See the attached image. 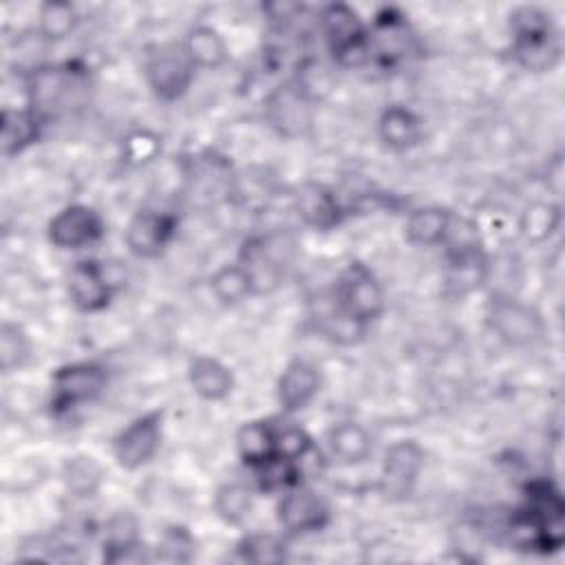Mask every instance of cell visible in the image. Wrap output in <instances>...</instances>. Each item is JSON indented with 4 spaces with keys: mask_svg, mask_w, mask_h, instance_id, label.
I'll list each match as a JSON object with an SVG mask.
<instances>
[{
    "mask_svg": "<svg viewBox=\"0 0 565 565\" xmlns=\"http://www.w3.org/2000/svg\"><path fill=\"white\" fill-rule=\"evenodd\" d=\"M510 543L527 552H556L565 541V503L552 481H532L508 525Z\"/></svg>",
    "mask_w": 565,
    "mask_h": 565,
    "instance_id": "1",
    "label": "cell"
},
{
    "mask_svg": "<svg viewBox=\"0 0 565 565\" xmlns=\"http://www.w3.org/2000/svg\"><path fill=\"white\" fill-rule=\"evenodd\" d=\"M90 86V71L79 60L38 64L26 75V106L49 124L60 115L86 106Z\"/></svg>",
    "mask_w": 565,
    "mask_h": 565,
    "instance_id": "2",
    "label": "cell"
},
{
    "mask_svg": "<svg viewBox=\"0 0 565 565\" xmlns=\"http://www.w3.org/2000/svg\"><path fill=\"white\" fill-rule=\"evenodd\" d=\"M441 245L446 256L444 285L450 296H468L488 282L490 258L475 221L455 214Z\"/></svg>",
    "mask_w": 565,
    "mask_h": 565,
    "instance_id": "3",
    "label": "cell"
},
{
    "mask_svg": "<svg viewBox=\"0 0 565 565\" xmlns=\"http://www.w3.org/2000/svg\"><path fill=\"white\" fill-rule=\"evenodd\" d=\"M512 57L519 66L532 73L552 71L561 62L563 42L554 18L534 4L516 7L510 13Z\"/></svg>",
    "mask_w": 565,
    "mask_h": 565,
    "instance_id": "4",
    "label": "cell"
},
{
    "mask_svg": "<svg viewBox=\"0 0 565 565\" xmlns=\"http://www.w3.org/2000/svg\"><path fill=\"white\" fill-rule=\"evenodd\" d=\"M320 29L338 66L362 68L369 64V24L353 7L344 2L327 4L320 11Z\"/></svg>",
    "mask_w": 565,
    "mask_h": 565,
    "instance_id": "5",
    "label": "cell"
},
{
    "mask_svg": "<svg viewBox=\"0 0 565 565\" xmlns=\"http://www.w3.org/2000/svg\"><path fill=\"white\" fill-rule=\"evenodd\" d=\"M108 384V371L95 360L68 362L53 371L49 384V411L55 417L68 415L95 402Z\"/></svg>",
    "mask_w": 565,
    "mask_h": 565,
    "instance_id": "6",
    "label": "cell"
},
{
    "mask_svg": "<svg viewBox=\"0 0 565 565\" xmlns=\"http://www.w3.org/2000/svg\"><path fill=\"white\" fill-rule=\"evenodd\" d=\"M329 294L340 311L362 322L364 327H371L384 313V287L373 269L360 260L344 265Z\"/></svg>",
    "mask_w": 565,
    "mask_h": 565,
    "instance_id": "7",
    "label": "cell"
},
{
    "mask_svg": "<svg viewBox=\"0 0 565 565\" xmlns=\"http://www.w3.org/2000/svg\"><path fill=\"white\" fill-rule=\"evenodd\" d=\"M486 320L490 331L510 347H530L545 335V322L541 313L516 296L503 291H494L490 296Z\"/></svg>",
    "mask_w": 565,
    "mask_h": 565,
    "instance_id": "8",
    "label": "cell"
},
{
    "mask_svg": "<svg viewBox=\"0 0 565 565\" xmlns=\"http://www.w3.org/2000/svg\"><path fill=\"white\" fill-rule=\"evenodd\" d=\"M276 521L285 536L298 539L322 532L331 521L327 499L305 481L280 492L276 503Z\"/></svg>",
    "mask_w": 565,
    "mask_h": 565,
    "instance_id": "9",
    "label": "cell"
},
{
    "mask_svg": "<svg viewBox=\"0 0 565 565\" xmlns=\"http://www.w3.org/2000/svg\"><path fill=\"white\" fill-rule=\"evenodd\" d=\"M146 82L157 99L177 102L181 99L194 82L196 66L188 57L183 44H159L148 53L143 64Z\"/></svg>",
    "mask_w": 565,
    "mask_h": 565,
    "instance_id": "10",
    "label": "cell"
},
{
    "mask_svg": "<svg viewBox=\"0 0 565 565\" xmlns=\"http://www.w3.org/2000/svg\"><path fill=\"white\" fill-rule=\"evenodd\" d=\"M415 33L397 9H382L369 24V64L393 71L415 51Z\"/></svg>",
    "mask_w": 565,
    "mask_h": 565,
    "instance_id": "11",
    "label": "cell"
},
{
    "mask_svg": "<svg viewBox=\"0 0 565 565\" xmlns=\"http://www.w3.org/2000/svg\"><path fill=\"white\" fill-rule=\"evenodd\" d=\"M287 245L282 238L276 236H247L241 247L236 260L245 267L252 278L254 296L271 294L280 287L287 269Z\"/></svg>",
    "mask_w": 565,
    "mask_h": 565,
    "instance_id": "12",
    "label": "cell"
},
{
    "mask_svg": "<svg viewBox=\"0 0 565 565\" xmlns=\"http://www.w3.org/2000/svg\"><path fill=\"white\" fill-rule=\"evenodd\" d=\"M163 439V411H148L113 437V457L124 470H139L154 459Z\"/></svg>",
    "mask_w": 565,
    "mask_h": 565,
    "instance_id": "13",
    "label": "cell"
},
{
    "mask_svg": "<svg viewBox=\"0 0 565 565\" xmlns=\"http://www.w3.org/2000/svg\"><path fill=\"white\" fill-rule=\"evenodd\" d=\"M179 216L168 210L141 207L135 212L124 230L126 247L137 258H157L174 241Z\"/></svg>",
    "mask_w": 565,
    "mask_h": 565,
    "instance_id": "14",
    "label": "cell"
},
{
    "mask_svg": "<svg viewBox=\"0 0 565 565\" xmlns=\"http://www.w3.org/2000/svg\"><path fill=\"white\" fill-rule=\"evenodd\" d=\"M117 282L119 280L110 276L108 263L84 258L77 260L68 274V298L77 311L97 313L110 305Z\"/></svg>",
    "mask_w": 565,
    "mask_h": 565,
    "instance_id": "15",
    "label": "cell"
},
{
    "mask_svg": "<svg viewBox=\"0 0 565 565\" xmlns=\"http://www.w3.org/2000/svg\"><path fill=\"white\" fill-rule=\"evenodd\" d=\"M313 106L316 102H311L289 77L265 97V119L280 137L294 139L305 135V130L311 126Z\"/></svg>",
    "mask_w": 565,
    "mask_h": 565,
    "instance_id": "16",
    "label": "cell"
},
{
    "mask_svg": "<svg viewBox=\"0 0 565 565\" xmlns=\"http://www.w3.org/2000/svg\"><path fill=\"white\" fill-rule=\"evenodd\" d=\"M424 448L415 439L393 441L384 450L380 490L386 499H408L424 468Z\"/></svg>",
    "mask_w": 565,
    "mask_h": 565,
    "instance_id": "17",
    "label": "cell"
},
{
    "mask_svg": "<svg viewBox=\"0 0 565 565\" xmlns=\"http://www.w3.org/2000/svg\"><path fill=\"white\" fill-rule=\"evenodd\" d=\"M46 236L57 249H82L104 236V218L86 203H71L49 221Z\"/></svg>",
    "mask_w": 565,
    "mask_h": 565,
    "instance_id": "18",
    "label": "cell"
},
{
    "mask_svg": "<svg viewBox=\"0 0 565 565\" xmlns=\"http://www.w3.org/2000/svg\"><path fill=\"white\" fill-rule=\"evenodd\" d=\"M294 210L300 221L318 232L335 230L349 214L338 192L320 181H305L294 194Z\"/></svg>",
    "mask_w": 565,
    "mask_h": 565,
    "instance_id": "19",
    "label": "cell"
},
{
    "mask_svg": "<svg viewBox=\"0 0 565 565\" xmlns=\"http://www.w3.org/2000/svg\"><path fill=\"white\" fill-rule=\"evenodd\" d=\"M322 375L316 364L300 358L291 360L276 382V397L282 413L294 415L305 411L318 397Z\"/></svg>",
    "mask_w": 565,
    "mask_h": 565,
    "instance_id": "20",
    "label": "cell"
},
{
    "mask_svg": "<svg viewBox=\"0 0 565 565\" xmlns=\"http://www.w3.org/2000/svg\"><path fill=\"white\" fill-rule=\"evenodd\" d=\"M188 181L192 183V192L199 196H232L236 192V174L232 170V163L216 150H205L190 161Z\"/></svg>",
    "mask_w": 565,
    "mask_h": 565,
    "instance_id": "21",
    "label": "cell"
},
{
    "mask_svg": "<svg viewBox=\"0 0 565 565\" xmlns=\"http://www.w3.org/2000/svg\"><path fill=\"white\" fill-rule=\"evenodd\" d=\"M377 137L388 150H411L424 139V119L404 104H388L377 117Z\"/></svg>",
    "mask_w": 565,
    "mask_h": 565,
    "instance_id": "22",
    "label": "cell"
},
{
    "mask_svg": "<svg viewBox=\"0 0 565 565\" xmlns=\"http://www.w3.org/2000/svg\"><path fill=\"white\" fill-rule=\"evenodd\" d=\"M46 121L29 106L4 108L0 115V146L7 159L24 152L42 137Z\"/></svg>",
    "mask_w": 565,
    "mask_h": 565,
    "instance_id": "23",
    "label": "cell"
},
{
    "mask_svg": "<svg viewBox=\"0 0 565 565\" xmlns=\"http://www.w3.org/2000/svg\"><path fill=\"white\" fill-rule=\"evenodd\" d=\"M311 320L322 338H327L329 342L340 344V347L358 344L369 333V327H364L362 322H358L351 316H347L344 311H340V307L333 302L329 291L324 296H320V300L316 302V307L311 311Z\"/></svg>",
    "mask_w": 565,
    "mask_h": 565,
    "instance_id": "24",
    "label": "cell"
},
{
    "mask_svg": "<svg viewBox=\"0 0 565 565\" xmlns=\"http://www.w3.org/2000/svg\"><path fill=\"white\" fill-rule=\"evenodd\" d=\"M188 382L205 402H223L234 391V373L212 355H194L188 364Z\"/></svg>",
    "mask_w": 565,
    "mask_h": 565,
    "instance_id": "25",
    "label": "cell"
},
{
    "mask_svg": "<svg viewBox=\"0 0 565 565\" xmlns=\"http://www.w3.org/2000/svg\"><path fill=\"white\" fill-rule=\"evenodd\" d=\"M278 419H249L236 433V452L247 468H256L276 457Z\"/></svg>",
    "mask_w": 565,
    "mask_h": 565,
    "instance_id": "26",
    "label": "cell"
},
{
    "mask_svg": "<svg viewBox=\"0 0 565 565\" xmlns=\"http://www.w3.org/2000/svg\"><path fill=\"white\" fill-rule=\"evenodd\" d=\"M327 448L333 459L344 466L362 463L373 452V437L371 433L358 422H338L327 433Z\"/></svg>",
    "mask_w": 565,
    "mask_h": 565,
    "instance_id": "27",
    "label": "cell"
},
{
    "mask_svg": "<svg viewBox=\"0 0 565 565\" xmlns=\"http://www.w3.org/2000/svg\"><path fill=\"white\" fill-rule=\"evenodd\" d=\"M452 216L455 214L441 205H424V207L411 210L404 223L406 241L422 247L441 245L448 236Z\"/></svg>",
    "mask_w": 565,
    "mask_h": 565,
    "instance_id": "28",
    "label": "cell"
},
{
    "mask_svg": "<svg viewBox=\"0 0 565 565\" xmlns=\"http://www.w3.org/2000/svg\"><path fill=\"white\" fill-rule=\"evenodd\" d=\"M104 561L106 563H141L150 561L143 552V543L137 532V523L128 514H117L106 530L104 539Z\"/></svg>",
    "mask_w": 565,
    "mask_h": 565,
    "instance_id": "29",
    "label": "cell"
},
{
    "mask_svg": "<svg viewBox=\"0 0 565 565\" xmlns=\"http://www.w3.org/2000/svg\"><path fill=\"white\" fill-rule=\"evenodd\" d=\"M181 44L196 68H218L227 60V42L210 24H194Z\"/></svg>",
    "mask_w": 565,
    "mask_h": 565,
    "instance_id": "30",
    "label": "cell"
},
{
    "mask_svg": "<svg viewBox=\"0 0 565 565\" xmlns=\"http://www.w3.org/2000/svg\"><path fill=\"white\" fill-rule=\"evenodd\" d=\"M234 550H236L238 561L258 563V565L285 563L289 556L285 536L274 534V532H249L238 539Z\"/></svg>",
    "mask_w": 565,
    "mask_h": 565,
    "instance_id": "31",
    "label": "cell"
},
{
    "mask_svg": "<svg viewBox=\"0 0 565 565\" xmlns=\"http://www.w3.org/2000/svg\"><path fill=\"white\" fill-rule=\"evenodd\" d=\"M79 24V13L68 0H46L38 9V35L46 42L66 40Z\"/></svg>",
    "mask_w": 565,
    "mask_h": 565,
    "instance_id": "32",
    "label": "cell"
},
{
    "mask_svg": "<svg viewBox=\"0 0 565 565\" xmlns=\"http://www.w3.org/2000/svg\"><path fill=\"white\" fill-rule=\"evenodd\" d=\"M210 291L214 294V298L221 305H227V307L238 305V302L247 300L249 296H254L252 278L238 260L218 267L210 276Z\"/></svg>",
    "mask_w": 565,
    "mask_h": 565,
    "instance_id": "33",
    "label": "cell"
},
{
    "mask_svg": "<svg viewBox=\"0 0 565 565\" xmlns=\"http://www.w3.org/2000/svg\"><path fill=\"white\" fill-rule=\"evenodd\" d=\"M33 344L18 322L4 320L0 327V369L4 375L24 369L31 362Z\"/></svg>",
    "mask_w": 565,
    "mask_h": 565,
    "instance_id": "34",
    "label": "cell"
},
{
    "mask_svg": "<svg viewBox=\"0 0 565 565\" xmlns=\"http://www.w3.org/2000/svg\"><path fill=\"white\" fill-rule=\"evenodd\" d=\"M252 508L254 497L245 483L230 481L214 492V512L227 525H241L252 514Z\"/></svg>",
    "mask_w": 565,
    "mask_h": 565,
    "instance_id": "35",
    "label": "cell"
},
{
    "mask_svg": "<svg viewBox=\"0 0 565 565\" xmlns=\"http://www.w3.org/2000/svg\"><path fill=\"white\" fill-rule=\"evenodd\" d=\"M561 221H563V214L556 203L534 201L523 210L519 230L530 243H543L558 230Z\"/></svg>",
    "mask_w": 565,
    "mask_h": 565,
    "instance_id": "36",
    "label": "cell"
},
{
    "mask_svg": "<svg viewBox=\"0 0 565 565\" xmlns=\"http://www.w3.org/2000/svg\"><path fill=\"white\" fill-rule=\"evenodd\" d=\"M102 466L90 455H75L64 461L62 479L75 497H93L102 486Z\"/></svg>",
    "mask_w": 565,
    "mask_h": 565,
    "instance_id": "37",
    "label": "cell"
},
{
    "mask_svg": "<svg viewBox=\"0 0 565 565\" xmlns=\"http://www.w3.org/2000/svg\"><path fill=\"white\" fill-rule=\"evenodd\" d=\"M161 154V137L148 128H137L124 137L121 159L128 166H148Z\"/></svg>",
    "mask_w": 565,
    "mask_h": 565,
    "instance_id": "38",
    "label": "cell"
},
{
    "mask_svg": "<svg viewBox=\"0 0 565 565\" xmlns=\"http://www.w3.org/2000/svg\"><path fill=\"white\" fill-rule=\"evenodd\" d=\"M196 554V539L183 525H170L163 530L161 541L157 545V554L152 558L166 563H190Z\"/></svg>",
    "mask_w": 565,
    "mask_h": 565,
    "instance_id": "39",
    "label": "cell"
}]
</instances>
